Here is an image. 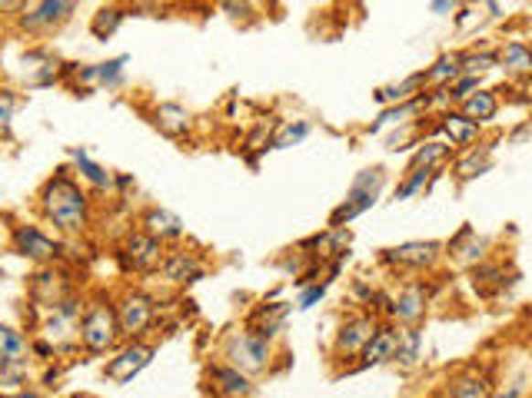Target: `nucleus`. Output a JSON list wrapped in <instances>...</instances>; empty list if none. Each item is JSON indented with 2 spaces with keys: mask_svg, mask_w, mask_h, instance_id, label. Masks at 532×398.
Masks as SVG:
<instances>
[{
  "mask_svg": "<svg viewBox=\"0 0 532 398\" xmlns=\"http://www.w3.org/2000/svg\"><path fill=\"white\" fill-rule=\"evenodd\" d=\"M44 209L64 233H80L87 226V199L70 176H57L54 183H47Z\"/></svg>",
  "mask_w": 532,
  "mask_h": 398,
  "instance_id": "1",
  "label": "nucleus"
},
{
  "mask_svg": "<svg viewBox=\"0 0 532 398\" xmlns=\"http://www.w3.org/2000/svg\"><path fill=\"white\" fill-rule=\"evenodd\" d=\"M383 180H386V173L379 170H363L356 176V183H353V190H349L346 203H343L336 213H333V226H343V223H349V219H356L359 213H367L373 203H377L379 190H383Z\"/></svg>",
  "mask_w": 532,
  "mask_h": 398,
  "instance_id": "2",
  "label": "nucleus"
},
{
  "mask_svg": "<svg viewBox=\"0 0 532 398\" xmlns=\"http://www.w3.org/2000/svg\"><path fill=\"white\" fill-rule=\"evenodd\" d=\"M117 316H113L111 306H93L80 322V339L87 349L93 352H103V349H111L113 339H117Z\"/></svg>",
  "mask_w": 532,
  "mask_h": 398,
  "instance_id": "3",
  "label": "nucleus"
},
{
  "mask_svg": "<svg viewBox=\"0 0 532 398\" xmlns=\"http://www.w3.org/2000/svg\"><path fill=\"white\" fill-rule=\"evenodd\" d=\"M229 362L237 372H263L266 362H270V345L266 339H257V335H237L229 342Z\"/></svg>",
  "mask_w": 532,
  "mask_h": 398,
  "instance_id": "4",
  "label": "nucleus"
},
{
  "mask_svg": "<svg viewBox=\"0 0 532 398\" xmlns=\"http://www.w3.org/2000/svg\"><path fill=\"white\" fill-rule=\"evenodd\" d=\"M386 259L410 269H430L440 259V243H403L396 249H386Z\"/></svg>",
  "mask_w": 532,
  "mask_h": 398,
  "instance_id": "5",
  "label": "nucleus"
},
{
  "mask_svg": "<svg viewBox=\"0 0 532 398\" xmlns=\"http://www.w3.org/2000/svg\"><path fill=\"white\" fill-rule=\"evenodd\" d=\"M377 322L369 316H356L349 319L346 326L340 329V339H336V349H340V355H363V349H367V342L377 335Z\"/></svg>",
  "mask_w": 532,
  "mask_h": 398,
  "instance_id": "6",
  "label": "nucleus"
},
{
  "mask_svg": "<svg viewBox=\"0 0 532 398\" xmlns=\"http://www.w3.org/2000/svg\"><path fill=\"white\" fill-rule=\"evenodd\" d=\"M150 319H154V306H150V298L127 296L123 298V306H120V312H117V329L123 335H140L144 329L150 326Z\"/></svg>",
  "mask_w": 532,
  "mask_h": 398,
  "instance_id": "7",
  "label": "nucleus"
},
{
  "mask_svg": "<svg viewBox=\"0 0 532 398\" xmlns=\"http://www.w3.org/2000/svg\"><path fill=\"white\" fill-rule=\"evenodd\" d=\"M14 246H17L20 256H30V259H54V256L60 253V246H57L50 236H44L40 229H34V226H17L14 229Z\"/></svg>",
  "mask_w": 532,
  "mask_h": 398,
  "instance_id": "8",
  "label": "nucleus"
},
{
  "mask_svg": "<svg viewBox=\"0 0 532 398\" xmlns=\"http://www.w3.org/2000/svg\"><path fill=\"white\" fill-rule=\"evenodd\" d=\"M150 359H154V349H147V345H130L127 352H120L117 359L107 365V379L130 382L140 369H147Z\"/></svg>",
  "mask_w": 532,
  "mask_h": 398,
  "instance_id": "9",
  "label": "nucleus"
},
{
  "mask_svg": "<svg viewBox=\"0 0 532 398\" xmlns=\"http://www.w3.org/2000/svg\"><path fill=\"white\" fill-rule=\"evenodd\" d=\"M389 312H393L399 322H406V326H416V322L426 316V289H422V286H406V289H399V296H396Z\"/></svg>",
  "mask_w": 532,
  "mask_h": 398,
  "instance_id": "10",
  "label": "nucleus"
},
{
  "mask_svg": "<svg viewBox=\"0 0 532 398\" xmlns=\"http://www.w3.org/2000/svg\"><path fill=\"white\" fill-rule=\"evenodd\" d=\"M396 349H399V332L396 329H377V335L363 349V365L389 362V359H396Z\"/></svg>",
  "mask_w": 532,
  "mask_h": 398,
  "instance_id": "11",
  "label": "nucleus"
},
{
  "mask_svg": "<svg viewBox=\"0 0 532 398\" xmlns=\"http://www.w3.org/2000/svg\"><path fill=\"white\" fill-rule=\"evenodd\" d=\"M70 10H74V4H54V0L34 4V7H27V14H24V27L27 30L50 27V24H57V20H64Z\"/></svg>",
  "mask_w": 532,
  "mask_h": 398,
  "instance_id": "12",
  "label": "nucleus"
},
{
  "mask_svg": "<svg viewBox=\"0 0 532 398\" xmlns=\"http://www.w3.org/2000/svg\"><path fill=\"white\" fill-rule=\"evenodd\" d=\"M127 256L137 269H154V266H160V243L150 236H133L127 243Z\"/></svg>",
  "mask_w": 532,
  "mask_h": 398,
  "instance_id": "13",
  "label": "nucleus"
},
{
  "mask_svg": "<svg viewBox=\"0 0 532 398\" xmlns=\"http://www.w3.org/2000/svg\"><path fill=\"white\" fill-rule=\"evenodd\" d=\"M440 130L452 140V146H466L473 143L479 136V123H473V120H466L463 113H446L440 123Z\"/></svg>",
  "mask_w": 532,
  "mask_h": 398,
  "instance_id": "14",
  "label": "nucleus"
},
{
  "mask_svg": "<svg viewBox=\"0 0 532 398\" xmlns=\"http://www.w3.org/2000/svg\"><path fill=\"white\" fill-rule=\"evenodd\" d=\"M144 226H147L150 239H166V236H180V233H184V223H180L174 213H166V209H154V213H147Z\"/></svg>",
  "mask_w": 532,
  "mask_h": 398,
  "instance_id": "15",
  "label": "nucleus"
},
{
  "mask_svg": "<svg viewBox=\"0 0 532 398\" xmlns=\"http://www.w3.org/2000/svg\"><path fill=\"white\" fill-rule=\"evenodd\" d=\"M495 60H499V64H503L509 73H516V77H526V73H532V50L526 44L503 47V54L495 57Z\"/></svg>",
  "mask_w": 532,
  "mask_h": 398,
  "instance_id": "16",
  "label": "nucleus"
},
{
  "mask_svg": "<svg viewBox=\"0 0 532 398\" xmlns=\"http://www.w3.org/2000/svg\"><path fill=\"white\" fill-rule=\"evenodd\" d=\"M422 83H426V73H416V77H406L403 83H393V87H383V90H377V100L379 103H410V97H413L416 90H420Z\"/></svg>",
  "mask_w": 532,
  "mask_h": 398,
  "instance_id": "17",
  "label": "nucleus"
},
{
  "mask_svg": "<svg viewBox=\"0 0 532 398\" xmlns=\"http://www.w3.org/2000/svg\"><path fill=\"white\" fill-rule=\"evenodd\" d=\"M463 117L473 120V123H486L495 117V97L489 90H476L473 97L463 103Z\"/></svg>",
  "mask_w": 532,
  "mask_h": 398,
  "instance_id": "18",
  "label": "nucleus"
},
{
  "mask_svg": "<svg viewBox=\"0 0 532 398\" xmlns=\"http://www.w3.org/2000/svg\"><path fill=\"white\" fill-rule=\"evenodd\" d=\"M463 77V54H446L436 60L430 73H426V83H456Z\"/></svg>",
  "mask_w": 532,
  "mask_h": 398,
  "instance_id": "19",
  "label": "nucleus"
},
{
  "mask_svg": "<svg viewBox=\"0 0 532 398\" xmlns=\"http://www.w3.org/2000/svg\"><path fill=\"white\" fill-rule=\"evenodd\" d=\"M213 382H217V392H223V395L239 398V395H247L250 392L247 375L237 372V369H213Z\"/></svg>",
  "mask_w": 532,
  "mask_h": 398,
  "instance_id": "20",
  "label": "nucleus"
},
{
  "mask_svg": "<svg viewBox=\"0 0 532 398\" xmlns=\"http://www.w3.org/2000/svg\"><path fill=\"white\" fill-rule=\"evenodd\" d=\"M283 319H286V306H266L253 316L250 326L257 329V339H270V335H276V329L283 326Z\"/></svg>",
  "mask_w": 532,
  "mask_h": 398,
  "instance_id": "21",
  "label": "nucleus"
},
{
  "mask_svg": "<svg viewBox=\"0 0 532 398\" xmlns=\"http://www.w3.org/2000/svg\"><path fill=\"white\" fill-rule=\"evenodd\" d=\"M203 276V266L197 263V259H190V256H174L170 263H166V279L174 282H193Z\"/></svg>",
  "mask_w": 532,
  "mask_h": 398,
  "instance_id": "22",
  "label": "nucleus"
},
{
  "mask_svg": "<svg viewBox=\"0 0 532 398\" xmlns=\"http://www.w3.org/2000/svg\"><path fill=\"white\" fill-rule=\"evenodd\" d=\"M24 352H27V342L20 339V332L0 326V359H7V362H24Z\"/></svg>",
  "mask_w": 532,
  "mask_h": 398,
  "instance_id": "23",
  "label": "nucleus"
},
{
  "mask_svg": "<svg viewBox=\"0 0 532 398\" xmlns=\"http://www.w3.org/2000/svg\"><path fill=\"white\" fill-rule=\"evenodd\" d=\"M450 398H489V382L483 375H463L452 385Z\"/></svg>",
  "mask_w": 532,
  "mask_h": 398,
  "instance_id": "24",
  "label": "nucleus"
},
{
  "mask_svg": "<svg viewBox=\"0 0 532 398\" xmlns=\"http://www.w3.org/2000/svg\"><path fill=\"white\" fill-rule=\"evenodd\" d=\"M450 156V146H442V143H422L420 150H416L413 156V170L416 166H422V170H432L436 163H442Z\"/></svg>",
  "mask_w": 532,
  "mask_h": 398,
  "instance_id": "25",
  "label": "nucleus"
},
{
  "mask_svg": "<svg viewBox=\"0 0 532 398\" xmlns=\"http://www.w3.org/2000/svg\"><path fill=\"white\" fill-rule=\"evenodd\" d=\"M123 64H127V57H117V60H111V64H101L93 67V70H83L80 80H97V83H117L120 80V70H123Z\"/></svg>",
  "mask_w": 532,
  "mask_h": 398,
  "instance_id": "26",
  "label": "nucleus"
},
{
  "mask_svg": "<svg viewBox=\"0 0 532 398\" xmlns=\"http://www.w3.org/2000/svg\"><path fill=\"white\" fill-rule=\"evenodd\" d=\"M74 156H77V166H80V173L93 183V186H97V190H111V186H113V176H111V173L103 170V166L90 163V160H87L83 153H74Z\"/></svg>",
  "mask_w": 532,
  "mask_h": 398,
  "instance_id": "27",
  "label": "nucleus"
},
{
  "mask_svg": "<svg viewBox=\"0 0 532 398\" xmlns=\"http://www.w3.org/2000/svg\"><path fill=\"white\" fill-rule=\"evenodd\" d=\"M420 332L416 329H406V332H399V349H396V359L403 365H413L416 359H420Z\"/></svg>",
  "mask_w": 532,
  "mask_h": 398,
  "instance_id": "28",
  "label": "nucleus"
},
{
  "mask_svg": "<svg viewBox=\"0 0 532 398\" xmlns=\"http://www.w3.org/2000/svg\"><path fill=\"white\" fill-rule=\"evenodd\" d=\"M156 123H160L166 133H184L186 130V113L180 107H160L156 110Z\"/></svg>",
  "mask_w": 532,
  "mask_h": 398,
  "instance_id": "29",
  "label": "nucleus"
},
{
  "mask_svg": "<svg viewBox=\"0 0 532 398\" xmlns=\"http://www.w3.org/2000/svg\"><path fill=\"white\" fill-rule=\"evenodd\" d=\"M120 20H123V14H120L117 7H107V10H101L97 17H93V34L97 37H107V34H113V27H117Z\"/></svg>",
  "mask_w": 532,
  "mask_h": 398,
  "instance_id": "30",
  "label": "nucleus"
},
{
  "mask_svg": "<svg viewBox=\"0 0 532 398\" xmlns=\"http://www.w3.org/2000/svg\"><path fill=\"white\" fill-rule=\"evenodd\" d=\"M495 67V54H469L463 57V77H476V73Z\"/></svg>",
  "mask_w": 532,
  "mask_h": 398,
  "instance_id": "31",
  "label": "nucleus"
},
{
  "mask_svg": "<svg viewBox=\"0 0 532 398\" xmlns=\"http://www.w3.org/2000/svg\"><path fill=\"white\" fill-rule=\"evenodd\" d=\"M20 382H24V362L0 359V389H10V385H20Z\"/></svg>",
  "mask_w": 532,
  "mask_h": 398,
  "instance_id": "32",
  "label": "nucleus"
},
{
  "mask_svg": "<svg viewBox=\"0 0 532 398\" xmlns=\"http://www.w3.org/2000/svg\"><path fill=\"white\" fill-rule=\"evenodd\" d=\"M430 173H432V170H422V166H416V170H410V180H406L403 186H399V190H396V199H406V196H413V193L420 190L422 183L430 180Z\"/></svg>",
  "mask_w": 532,
  "mask_h": 398,
  "instance_id": "33",
  "label": "nucleus"
},
{
  "mask_svg": "<svg viewBox=\"0 0 532 398\" xmlns=\"http://www.w3.org/2000/svg\"><path fill=\"white\" fill-rule=\"evenodd\" d=\"M483 170H489V156L483 153H473L469 156V160H463V163H459V176H463V180H473V176H479V173Z\"/></svg>",
  "mask_w": 532,
  "mask_h": 398,
  "instance_id": "34",
  "label": "nucleus"
},
{
  "mask_svg": "<svg viewBox=\"0 0 532 398\" xmlns=\"http://www.w3.org/2000/svg\"><path fill=\"white\" fill-rule=\"evenodd\" d=\"M476 90H479V80H476V77H459V80L450 87V93H446V97H450V100H463V103H466V100L473 97Z\"/></svg>",
  "mask_w": 532,
  "mask_h": 398,
  "instance_id": "35",
  "label": "nucleus"
},
{
  "mask_svg": "<svg viewBox=\"0 0 532 398\" xmlns=\"http://www.w3.org/2000/svg\"><path fill=\"white\" fill-rule=\"evenodd\" d=\"M306 133H310V127H306V123H296V127H286V130H283V136H276V140H273V146H276V150H280V146L300 143V140H303Z\"/></svg>",
  "mask_w": 532,
  "mask_h": 398,
  "instance_id": "36",
  "label": "nucleus"
},
{
  "mask_svg": "<svg viewBox=\"0 0 532 398\" xmlns=\"http://www.w3.org/2000/svg\"><path fill=\"white\" fill-rule=\"evenodd\" d=\"M323 292H326V282H323V286H313V289H306L303 298H300V309H310L316 298H323Z\"/></svg>",
  "mask_w": 532,
  "mask_h": 398,
  "instance_id": "37",
  "label": "nucleus"
},
{
  "mask_svg": "<svg viewBox=\"0 0 532 398\" xmlns=\"http://www.w3.org/2000/svg\"><path fill=\"white\" fill-rule=\"evenodd\" d=\"M10 127V107H0V133Z\"/></svg>",
  "mask_w": 532,
  "mask_h": 398,
  "instance_id": "38",
  "label": "nucleus"
},
{
  "mask_svg": "<svg viewBox=\"0 0 532 398\" xmlns=\"http://www.w3.org/2000/svg\"><path fill=\"white\" fill-rule=\"evenodd\" d=\"M4 398H37V395H27V392H17V395H4Z\"/></svg>",
  "mask_w": 532,
  "mask_h": 398,
  "instance_id": "39",
  "label": "nucleus"
},
{
  "mask_svg": "<svg viewBox=\"0 0 532 398\" xmlns=\"http://www.w3.org/2000/svg\"><path fill=\"white\" fill-rule=\"evenodd\" d=\"M20 4H0V10H17Z\"/></svg>",
  "mask_w": 532,
  "mask_h": 398,
  "instance_id": "40",
  "label": "nucleus"
}]
</instances>
